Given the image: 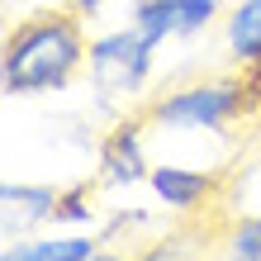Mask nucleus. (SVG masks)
<instances>
[{"label":"nucleus","instance_id":"nucleus-1","mask_svg":"<svg viewBox=\"0 0 261 261\" xmlns=\"http://www.w3.org/2000/svg\"><path fill=\"white\" fill-rule=\"evenodd\" d=\"M90 43L76 10H38L5 34L0 86L5 95H48L67 90L76 71H86Z\"/></svg>","mask_w":261,"mask_h":261},{"label":"nucleus","instance_id":"nucleus-2","mask_svg":"<svg viewBox=\"0 0 261 261\" xmlns=\"http://www.w3.org/2000/svg\"><path fill=\"white\" fill-rule=\"evenodd\" d=\"M256 105L247 76H204V81L176 86L143 105L147 124L157 133H223Z\"/></svg>","mask_w":261,"mask_h":261},{"label":"nucleus","instance_id":"nucleus-3","mask_svg":"<svg viewBox=\"0 0 261 261\" xmlns=\"http://www.w3.org/2000/svg\"><path fill=\"white\" fill-rule=\"evenodd\" d=\"M152 67H157V43L143 38L138 29H114V34H100L90 38V57H86V71L95 81L100 100H138L152 81Z\"/></svg>","mask_w":261,"mask_h":261},{"label":"nucleus","instance_id":"nucleus-4","mask_svg":"<svg viewBox=\"0 0 261 261\" xmlns=\"http://www.w3.org/2000/svg\"><path fill=\"white\" fill-rule=\"evenodd\" d=\"M147 114L138 110L128 119H119V124L100 138V152H95V180L100 186H138V180H147L152 176V166H147Z\"/></svg>","mask_w":261,"mask_h":261},{"label":"nucleus","instance_id":"nucleus-5","mask_svg":"<svg viewBox=\"0 0 261 261\" xmlns=\"http://www.w3.org/2000/svg\"><path fill=\"white\" fill-rule=\"evenodd\" d=\"M57 199L62 190L57 186H29V180H5L0 186V233L5 242L29 238L34 228L57 219Z\"/></svg>","mask_w":261,"mask_h":261},{"label":"nucleus","instance_id":"nucleus-6","mask_svg":"<svg viewBox=\"0 0 261 261\" xmlns=\"http://www.w3.org/2000/svg\"><path fill=\"white\" fill-rule=\"evenodd\" d=\"M152 195H157V204H166L171 214H195L219 199V176L214 171H199V166H176V162H162L152 166L147 176Z\"/></svg>","mask_w":261,"mask_h":261},{"label":"nucleus","instance_id":"nucleus-7","mask_svg":"<svg viewBox=\"0 0 261 261\" xmlns=\"http://www.w3.org/2000/svg\"><path fill=\"white\" fill-rule=\"evenodd\" d=\"M223 53L238 67L261 62V0H238L223 14Z\"/></svg>","mask_w":261,"mask_h":261},{"label":"nucleus","instance_id":"nucleus-8","mask_svg":"<svg viewBox=\"0 0 261 261\" xmlns=\"http://www.w3.org/2000/svg\"><path fill=\"white\" fill-rule=\"evenodd\" d=\"M95 252V238L90 233H53V238H14L5 242L0 261H86Z\"/></svg>","mask_w":261,"mask_h":261},{"label":"nucleus","instance_id":"nucleus-9","mask_svg":"<svg viewBox=\"0 0 261 261\" xmlns=\"http://www.w3.org/2000/svg\"><path fill=\"white\" fill-rule=\"evenodd\" d=\"M128 24L162 48L166 38H176V0H133Z\"/></svg>","mask_w":261,"mask_h":261},{"label":"nucleus","instance_id":"nucleus-10","mask_svg":"<svg viewBox=\"0 0 261 261\" xmlns=\"http://www.w3.org/2000/svg\"><path fill=\"white\" fill-rule=\"evenodd\" d=\"M95 219H100L95 186H90V180H81V186H67V190H62V199H57V219H53V223L86 233V228H95Z\"/></svg>","mask_w":261,"mask_h":261},{"label":"nucleus","instance_id":"nucleus-11","mask_svg":"<svg viewBox=\"0 0 261 261\" xmlns=\"http://www.w3.org/2000/svg\"><path fill=\"white\" fill-rule=\"evenodd\" d=\"M223 261H261V214H242L223 233Z\"/></svg>","mask_w":261,"mask_h":261},{"label":"nucleus","instance_id":"nucleus-12","mask_svg":"<svg viewBox=\"0 0 261 261\" xmlns=\"http://www.w3.org/2000/svg\"><path fill=\"white\" fill-rule=\"evenodd\" d=\"M223 14V0H176V38H199Z\"/></svg>","mask_w":261,"mask_h":261},{"label":"nucleus","instance_id":"nucleus-13","mask_svg":"<svg viewBox=\"0 0 261 261\" xmlns=\"http://www.w3.org/2000/svg\"><path fill=\"white\" fill-rule=\"evenodd\" d=\"M133 261H204V247H199L195 238H186V233H171V238L147 242Z\"/></svg>","mask_w":261,"mask_h":261},{"label":"nucleus","instance_id":"nucleus-14","mask_svg":"<svg viewBox=\"0 0 261 261\" xmlns=\"http://www.w3.org/2000/svg\"><path fill=\"white\" fill-rule=\"evenodd\" d=\"M100 5H105V0H71V10L81 14V19H95V14H100Z\"/></svg>","mask_w":261,"mask_h":261},{"label":"nucleus","instance_id":"nucleus-15","mask_svg":"<svg viewBox=\"0 0 261 261\" xmlns=\"http://www.w3.org/2000/svg\"><path fill=\"white\" fill-rule=\"evenodd\" d=\"M86 261H128V256H124V252H114V247H95Z\"/></svg>","mask_w":261,"mask_h":261}]
</instances>
